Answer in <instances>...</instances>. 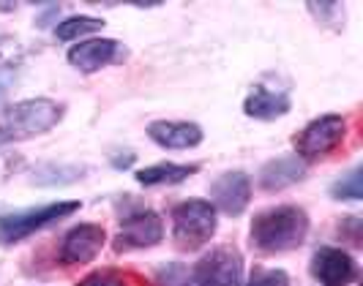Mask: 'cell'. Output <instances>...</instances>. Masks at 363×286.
I'll return each mask as SVG.
<instances>
[{
  "mask_svg": "<svg viewBox=\"0 0 363 286\" xmlns=\"http://www.w3.org/2000/svg\"><path fill=\"white\" fill-rule=\"evenodd\" d=\"M309 234V215L295 205L262 210L252 221V246L262 253H284L303 246Z\"/></svg>",
  "mask_w": 363,
  "mask_h": 286,
  "instance_id": "obj_1",
  "label": "cell"
},
{
  "mask_svg": "<svg viewBox=\"0 0 363 286\" xmlns=\"http://www.w3.org/2000/svg\"><path fill=\"white\" fill-rule=\"evenodd\" d=\"M63 118V107L50 98H28L11 104L0 115V142L30 139L36 134H47Z\"/></svg>",
  "mask_w": 363,
  "mask_h": 286,
  "instance_id": "obj_2",
  "label": "cell"
},
{
  "mask_svg": "<svg viewBox=\"0 0 363 286\" xmlns=\"http://www.w3.org/2000/svg\"><path fill=\"white\" fill-rule=\"evenodd\" d=\"M216 232V207L208 199H186L172 207V240L181 251H197Z\"/></svg>",
  "mask_w": 363,
  "mask_h": 286,
  "instance_id": "obj_3",
  "label": "cell"
},
{
  "mask_svg": "<svg viewBox=\"0 0 363 286\" xmlns=\"http://www.w3.org/2000/svg\"><path fill=\"white\" fill-rule=\"evenodd\" d=\"M79 210V202H55V205H41V207H28V210H14V213L0 215V243L11 246L33 232L50 227L55 221L66 218Z\"/></svg>",
  "mask_w": 363,
  "mask_h": 286,
  "instance_id": "obj_4",
  "label": "cell"
},
{
  "mask_svg": "<svg viewBox=\"0 0 363 286\" xmlns=\"http://www.w3.org/2000/svg\"><path fill=\"white\" fill-rule=\"evenodd\" d=\"M191 281L197 286H240L243 259L233 246H216L191 270Z\"/></svg>",
  "mask_w": 363,
  "mask_h": 286,
  "instance_id": "obj_5",
  "label": "cell"
},
{
  "mask_svg": "<svg viewBox=\"0 0 363 286\" xmlns=\"http://www.w3.org/2000/svg\"><path fill=\"white\" fill-rule=\"evenodd\" d=\"M347 123L345 118L339 115H323L317 120H311L298 137H295V150L301 159L314 161V159H323L330 150H336L339 142L345 139Z\"/></svg>",
  "mask_w": 363,
  "mask_h": 286,
  "instance_id": "obj_6",
  "label": "cell"
},
{
  "mask_svg": "<svg viewBox=\"0 0 363 286\" xmlns=\"http://www.w3.org/2000/svg\"><path fill=\"white\" fill-rule=\"evenodd\" d=\"M164 237V221L153 210L128 215L121 224V234L115 237V251H131V248H150L162 243Z\"/></svg>",
  "mask_w": 363,
  "mask_h": 286,
  "instance_id": "obj_7",
  "label": "cell"
},
{
  "mask_svg": "<svg viewBox=\"0 0 363 286\" xmlns=\"http://www.w3.org/2000/svg\"><path fill=\"white\" fill-rule=\"evenodd\" d=\"M126 50L123 44L112 41V38H91V41H79L77 47L69 50V63L74 69L85 74H93L112 63H123Z\"/></svg>",
  "mask_w": 363,
  "mask_h": 286,
  "instance_id": "obj_8",
  "label": "cell"
},
{
  "mask_svg": "<svg viewBox=\"0 0 363 286\" xmlns=\"http://www.w3.org/2000/svg\"><path fill=\"white\" fill-rule=\"evenodd\" d=\"M213 207L224 215H240L252 202V180L246 172H224L211 185Z\"/></svg>",
  "mask_w": 363,
  "mask_h": 286,
  "instance_id": "obj_9",
  "label": "cell"
},
{
  "mask_svg": "<svg viewBox=\"0 0 363 286\" xmlns=\"http://www.w3.org/2000/svg\"><path fill=\"white\" fill-rule=\"evenodd\" d=\"M311 275L323 286H350L358 278V268L347 251L320 248L311 256Z\"/></svg>",
  "mask_w": 363,
  "mask_h": 286,
  "instance_id": "obj_10",
  "label": "cell"
},
{
  "mask_svg": "<svg viewBox=\"0 0 363 286\" xmlns=\"http://www.w3.org/2000/svg\"><path fill=\"white\" fill-rule=\"evenodd\" d=\"M104 240H107L104 227H99V224H79V227L69 229L66 237H63L60 259L66 265H85V262L96 259V253L101 251Z\"/></svg>",
  "mask_w": 363,
  "mask_h": 286,
  "instance_id": "obj_11",
  "label": "cell"
},
{
  "mask_svg": "<svg viewBox=\"0 0 363 286\" xmlns=\"http://www.w3.org/2000/svg\"><path fill=\"white\" fill-rule=\"evenodd\" d=\"M147 137L167 150H189L202 142V128L197 123H175V120H156L147 125Z\"/></svg>",
  "mask_w": 363,
  "mask_h": 286,
  "instance_id": "obj_12",
  "label": "cell"
},
{
  "mask_svg": "<svg viewBox=\"0 0 363 286\" xmlns=\"http://www.w3.org/2000/svg\"><path fill=\"white\" fill-rule=\"evenodd\" d=\"M306 178V164L301 159H292V156H284V159H276V161H268L259 172V188L262 191H281L287 185H295L298 180Z\"/></svg>",
  "mask_w": 363,
  "mask_h": 286,
  "instance_id": "obj_13",
  "label": "cell"
},
{
  "mask_svg": "<svg viewBox=\"0 0 363 286\" xmlns=\"http://www.w3.org/2000/svg\"><path fill=\"white\" fill-rule=\"evenodd\" d=\"M290 107L292 104L287 93H273V90L259 88V85H257V88L246 96V101H243V112H246L249 118H255V120H276V118L287 115Z\"/></svg>",
  "mask_w": 363,
  "mask_h": 286,
  "instance_id": "obj_14",
  "label": "cell"
},
{
  "mask_svg": "<svg viewBox=\"0 0 363 286\" xmlns=\"http://www.w3.org/2000/svg\"><path fill=\"white\" fill-rule=\"evenodd\" d=\"M197 172V166H183V164H156V166H145L137 172V183L143 185H175L191 178Z\"/></svg>",
  "mask_w": 363,
  "mask_h": 286,
  "instance_id": "obj_15",
  "label": "cell"
},
{
  "mask_svg": "<svg viewBox=\"0 0 363 286\" xmlns=\"http://www.w3.org/2000/svg\"><path fill=\"white\" fill-rule=\"evenodd\" d=\"M101 28H104V19L79 14V17L63 19V22L55 28V36H57V41H74V38H85V36H91V33H99Z\"/></svg>",
  "mask_w": 363,
  "mask_h": 286,
  "instance_id": "obj_16",
  "label": "cell"
},
{
  "mask_svg": "<svg viewBox=\"0 0 363 286\" xmlns=\"http://www.w3.org/2000/svg\"><path fill=\"white\" fill-rule=\"evenodd\" d=\"M330 194L336 199H363V180H361V166H355V169H350L345 178L336 180L333 185H330Z\"/></svg>",
  "mask_w": 363,
  "mask_h": 286,
  "instance_id": "obj_17",
  "label": "cell"
},
{
  "mask_svg": "<svg viewBox=\"0 0 363 286\" xmlns=\"http://www.w3.org/2000/svg\"><path fill=\"white\" fill-rule=\"evenodd\" d=\"M77 286H128V278H126V273H121V270L104 268V270L91 273L88 278H82Z\"/></svg>",
  "mask_w": 363,
  "mask_h": 286,
  "instance_id": "obj_18",
  "label": "cell"
},
{
  "mask_svg": "<svg viewBox=\"0 0 363 286\" xmlns=\"http://www.w3.org/2000/svg\"><path fill=\"white\" fill-rule=\"evenodd\" d=\"M249 286H290V275L284 270L255 268L252 278H249Z\"/></svg>",
  "mask_w": 363,
  "mask_h": 286,
  "instance_id": "obj_19",
  "label": "cell"
},
{
  "mask_svg": "<svg viewBox=\"0 0 363 286\" xmlns=\"http://www.w3.org/2000/svg\"><path fill=\"white\" fill-rule=\"evenodd\" d=\"M128 164H134V153H126V156H115L112 159V166H118V169H123Z\"/></svg>",
  "mask_w": 363,
  "mask_h": 286,
  "instance_id": "obj_20",
  "label": "cell"
},
{
  "mask_svg": "<svg viewBox=\"0 0 363 286\" xmlns=\"http://www.w3.org/2000/svg\"><path fill=\"white\" fill-rule=\"evenodd\" d=\"M181 286H197V284H194V281H183Z\"/></svg>",
  "mask_w": 363,
  "mask_h": 286,
  "instance_id": "obj_21",
  "label": "cell"
}]
</instances>
